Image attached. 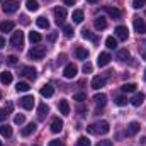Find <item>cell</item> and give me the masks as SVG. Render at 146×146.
<instances>
[{
  "instance_id": "7",
  "label": "cell",
  "mask_w": 146,
  "mask_h": 146,
  "mask_svg": "<svg viewBox=\"0 0 146 146\" xmlns=\"http://www.w3.org/2000/svg\"><path fill=\"white\" fill-rule=\"evenodd\" d=\"M21 106L26 110H31L34 107V97H33V95H24V97L21 99Z\"/></svg>"
},
{
  "instance_id": "44",
  "label": "cell",
  "mask_w": 146,
  "mask_h": 146,
  "mask_svg": "<svg viewBox=\"0 0 146 146\" xmlns=\"http://www.w3.org/2000/svg\"><path fill=\"white\" fill-rule=\"evenodd\" d=\"M5 117H7V110L0 109V122H2V121H5Z\"/></svg>"
},
{
  "instance_id": "15",
  "label": "cell",
  "mask_w": 146,
  "mask_h": 146,
  "mask_svg": "<svg viewBox=\"0 0 146 146\" xmlns=\"http://www.w3.org/2000/svg\"><path fill=\"white\" fill-rule=\"evenodd\" d=\"M106 85V78L104 76H94V80H92V88H95V90H99L100 87H104Z\"/></svg>"
},
{
  "instance_id": "9",
  "label": "cell",
  "mask_w": 146,
  "mask_h": 146,
  "mask_svg": "<svg viewBox=\"0 0 146 146\" xmlns=\"http://www.w3.org/2000/svg\"><path fill=\"white\" fill-rule=\"evenodd\" d=\"M110 60H112V56H110L109 53H100L99 58H97V65L99 66H107L110 63Z\"/></svg>"
},
{
  "instance_id": "28",
  "label": "cell",
  "mask_w": 146,
  "mask_h": 146,
  "mask_svg": "<svg viewBox=\"0 0 146 146\" xmlns=\"http://www.w3.org/2000/svg\"><path fill=\"white\" fill-rule=\"evenodd\" d=\"M95 27H97L99 31L106 29V27H107V21H106L104 17H97V19H95Z\"/></svg>"
},
{
  "instance_id": "45",
  "label": "cell",
  "mask_w": 146,
  "mask_h": 146,
  "mask_svg": "<svg viewBox=\"0 0 146 146\" xmlns=\"http://www.w3.org/2000/svg\"><path fill=\"white\" fill-rule=\"evenodd\" d=\"M49 146H65L61 141H58V139H53V141H49Z\"/></svg>"
},
{
  "instance_id": "53",
  "label": "cell",
  "mask_w": 146,
  "mask_h": 146,
  "mask_svg": "<svg viewBox=\"0 0 146 146\" xmlns=\"http://www.w3.org/2000/svg\"><path fill=\"white\" fill-rule=\"evenodd\" d=\"M143 58H145V61H146V51H145V54H143Z\"/></svg>"
},
{
  "instance_id": "5",
  "label": "cell",
  "mask_w": 146,
  "mask_h": 146,
  "mask_svg": "<svg viewBox=\"0 0 146 146\" xmlns=\"http://www.w3.org/2000/svg\"><path fill=\"white\" fill-rule=\"evenodd\" d=\"M2 9H3V12H5V14H14V12H17L19 3H17L15 0H9V2H5V3L2 5Z\"/></svg>"
},
{
  "instance_id": "26",
  "label": "cell",
  "mask_w": 146,
  "mask_h": 146,
  "mask_svg": "<svg viewBox=\"0 0 146 146\" xmlns=\"http://www.w3.org/2000/svg\"><path fill=\"white\" fill-rule=\"evenodd\" d=\"M26 7L31 12H36L37 9H39V2L37 0H26Z\"/></svg>"
},
{
  "instance_id": "39",
  "label": "cell",
  "mask_w": 146,
  "mask_h": 146,
  "mask_svg": "<svg viewBox=\"0 0 146 146\" xmlns=\"http://www.w3.org/2000/svg\"><path fill=\"white\" fill-rule=\"evenodd\" d=\"M63 34H65V37H72L73 36V27L72 26H63Z\"/></svg>"
},
{
  "instance_id": "4",
  "label": "cell",
  "mask_w": 146,
  "mask_h": 146,
  "mask_svg": "<svg viewBox=\"0 0 146 146\" xmlns=\"http://www.w3.org/2000/svg\"><path fill=\"white\" fill-rule=\"evenodd\" d=\"M53 12H54V17H56V24L58 26H63L65 24V19H66V9L65 7H56Z\"/></svg>"
},
{
  "instance_id": "3",
  "label": "cell",
  "mask_w": 146,
  "mask_h": 146,
  "mask_svg": "<svg viewBox=\"0 0 146 146\" xmlns=\"http://www.w3.org/2000/svg\"><path fill=\"white\" fill-rule=\"evenodd\" d=\"M46 54V46H34L29 51V58L31 60H42Z\"/></svg>"
},
{
  "instance_id": "20",
  "label": "cell",
  "mask_w": 146,
  "mask_h": 146,
  "mask_svg": "<svg viewBox=\"0 0 146 146\" xmlns=\"http://www.w3.org/2000/svg\"><path fill=\"white\" fill-rule=\"evenodd\" d=\"M94 100H95V104H97V106L104 107V106L107 104V95H106V94H97V95L94 97Z\"/></svg>"
},
{
  "instance_id": "25",
  "label": "cell",
  "mask_w": 146,
  "mask_h": 146,
  "mask_svg": "<svg viewBox=\"0 0 146 146\" xmlns=\"http://www.w3.org/2000/svg\"><path fill=\"white\" fill-rule=\"evenodd\" d=\"M0 134H2V136H5V138H10V136H12V127H10L9 124L0 126Z\"/></svg>"
},
{
  "instance_id": "11",
  "label": "cell",
  "mask_w": 146,
  "mask_h": 146,
  "mask_svg": "<svg viewBox=\"0 0 146 146\" xmlns=\"http://www.w3.org/2000/svg\"><path fill=\"white\" fill-rule=\"evenodd\" d=\"M127 27L126 26H117L115 27V36H117V39H121V41H126L127 39Z\"/></svg>"
},
{
  "instance_id": "30",
  "label": "cell",
  "mask_w": 146,
  "mask_h": 146,
  "mask_svg": "<svg viewBox=\"0 0 146 146\" xmlns=\"http://www.w3.org/2000/svg\"><path fill=\"white\" fill-rule=\"evenodd\" d=\"M121 88L124 94H131V92H136V83H124Z\"/></svg>"
},
{
  "instance_id": "37",
  "label": "cell",
  "mask_w": 146,
  "mask_h": 146,
  "mask_svg": "<svg viewBox=\"0 0 146 146\" xmlns=\"http://www.w3.org/2000/svg\"><path fill=\"white\" fill-rule=\"evenodd\" d=\"M41 39H42V36L39 33H31L29 34V41L31 42H41Z\"/></svg>"
},
{
  "instance_id": "6",
  "label": "cell",
  "mask_w": 146,
  "mask_h": 146,
  "mask_svg": "<svg viewBox=\"0 0 146 146\" xmlns=\"http://www.w3.org/2000/svg\"><path fill=\"white\" fill-rule=\"evenodd\" d=\"M133 24H134V31H136L138 34H145L146 33V24H145V21H143L141 17H134Z\"/></svg>"
},
{
  "instance_id": "33",
  "label": "cell",
  "mask_w": 146,
  "mask_h": 146,
  "mask_svg": "<svg viewBox=\"0 0 146 146\" xmlns=\"http://www.w3.org/2000/svg\"><path fill=\"white\" fill-rule=\"evenodd\" d=\"M29 88H31V87H29L27 82H19V83L15 85V90H17V92H27Z\"/></svg>"
},
{
  "instance_id": "18",
  "label": "cell",
  "mask_w": 146,
  "mask_h": 146,
  "mask_svg": "<svg viewBox=\"0 0 146 146\" xmlns=\"http://www.w3.org/2000/svg\"><path fill=\"white\" fill-rule=\"evenodd\" d=\"M10 31H14V22L12 21L0 22V33H10Z\"/></svg>"
},
{
  "instance_id": "43",
  "label": "cell",
  "mask_w": 146,
  "mask_h": 146,
  "mask_svg": "<svg viewBox=\"0 0 146 146\" xmlns=\"http://www.w3.org/2000/svg\"><path fill=\"white\" fill-rule=\"evenodd\" d=\"M82 70H83V73H92V65L90 63H85Z\"/></svg>"
},
{
  "instance_id": "1",
  "label": "cell",
  "mask_w": 146,
  "mask_h": 146,
  "mask_svg": "<svg viewBox=\"0 0 146 146\" xmlns=\"http://www.w3.org/2000/svg\"><path fill=\"white\" fill-rule=\"evenodd\" d=\"M109 122L107 121H99V122H95V124H90V126H87V131L90 133V134H107L109 133Z\"/></svg>"
},
{
  "instance_id": "12",
  "label": "cell",
  "mask_w": 146,
  "mask_h": 146,
  "mask_svg": "<svg viewBox=\"0 0 146 146\" xmlns=\"http://www.w3.org/2000/svg\"><path fill=\"white\" fill-rule=\"evenodd\" d=\"M76 72H78V70H76V66L70 63V65H66V66H65V70H63V75H65V78H75Z\"/></svg>"
},
{
  "instance_id": "29",
  "label": "cell",
  "mask_w": 146,
  "mask_h": 146,
  "mask_svg": "<svg viewBox=\"0 0 146 146\" xmlns=\"http://www.w3.org/2000/svg\"><path fill=\"white\" fill-rule=\"evenodd\" d=\"M129 56H131V54H129V51H127L126 48L117 51V60H121V61H126V60H129Z\"/></svg>"
},
{
  "instance_id": "22",
  "label": "cell",
  "mask_w": 146,
  "mask_h": 146,
  "mask_svg": "<svg viewBox=\"0 0 146 146\" xmlns=\"http://www.w3.org/2000/svg\"><path fill=\"white\" fill-rule=\"evenodd\" d=\"M48 112H49V107L42 102V104H39V107H37V115H39V119H44L46 115H48Z\"/></svg>"
},
{
  "instance_id": "47",
  "label": "cell",
  "mask_w": 146,
  "mask_h": 146,
  "mask_svg": "<svg viewBox=\"0 0 146 146\" xmlns=\"http://www.w3.org/2000/svg\"><path fill=\"white\" fill-rule=\"evenodd\" d=\"M97 146H112V141H100Z\"/></svg>"
},
{
  "instance_id": "52",
  "label": "cell",
  "mask_w": 146,
  "mask_h": 146,
  "mask_svg": "<svg viewBox=\"0 0 146 146\" xmlns=\"http://www.w3.org/2000/svg\"><path fill=\"white\" fill-rule=\"evenodd\" d=\"M87 2H90V3H95V2H97V0H87Z\"/></svg>"
},
{
  "instance_id": "17",
  "label": "cell",
  "mask_w": 146,
  "mask_h": 146,
  "mask_svg": "<svg viewBox=\"0 0 146 146\" xmlns=\"http://www.w3.org/2000/svg\"><path fill=\"white\" fill-rule=\"evenodd\" d=\"M36 127H37V126H36V122H31V124H27L26 127H22L21 134H22L24 138H26V136H31V134H33V133L36 131Z\"/></svg>"
},
{
  "instance_id": "27",
  "label": "cell",
  "mask_w": 146,
  "mask_h": 146,
  "mask_svg": "<svg viewBox=\"0 0 146 146\" xmlns=\"http://www.w3.org/2000/svg\"><path fill=\"white\" fill-rule=\"evenodd\" d=\"M72 17H73V22H75V24L83 22V12H82V10H73Z\"/></svg>"
},
{
  "instance_id": "49",
  "label": "cell",
  "mask_w": 146,
  "mask_h": 146,
  "mask_svg": "<svg viewBox=\"0 0 146 146\" xmlns=\"http://www.w3.org/2000/svg\"><path fill=\"white\" fill-rule=\"evenodd\" d=\"M3 46H5V39H3V37L0 36V49H2Z\"/></svg>"
},
{
  "instance_id": "34",
  "label": "cell",
  "mask_w": 146,
  "mask_h": 146,
  "mask_svg": "<svg viewBox=\"0 0 146 146\" xmlns=\"http://www.w3.org/2000/svg\"><path fill=\"white\" fill-rule=\"evenodd\" d=\"M106 46H107V48H109V49H115V48H117V39H115V37H107V39H106Z\"/></svg>"
},
{
  "instance_id": "56",
  "label": "cell",
  "mask_w": 146,
  "mask_h": 146,
  "mask_svg": "<svg viewBox=\"0 0 146 146\" xmlns=\"http://www.w3.org/2000/svg\"><path fill=\"white\" fill-rule=\"evenodd\" d=\"M0 146H2V141H0Z\"/></svg>"
},
{
  "instance_id": "55",
  "label": "cell",
  "mask_w": 146,
  "mask_h": 146,
  "mask_svg": "<svg viewBox=\"0 0 146 146\" xmlns=\"http://www.w3.org/2000/svg\"><path fill=\"white\" fill-rule=\"evenodd\" d=\"M0 99H2V94H0Z\"/></svg>"
},
{
  "instance_id": "58",
  "label": "cell",
  "mask_w": 146,
  "mask_h": 146,
  "mask_svg": "<svg viewBox=\"0 0 146 146\" xmlns=\"http://www.w3.org/2000/svg\"><path fill=\"white\" fill-rule=\"evenodd\" d=\"M36 146H37V145H36Z\"/></svg>"
},
{
  "instance_id": "31",
  "label": "cell",
  "mask_w": 146,
  "mask_h": 146,
  "mask_svg": "<svg viewBox=\"0 0 146 146\" xmlns=\"http://www.w3.org/2000/svg\"><path fill=\"white\" fill-rule=\"evenodd\" d=\"M36 24H37V27H41V29H48L49 27V22H48L46 17H37Z\"/></svg>"
},
{
  "instance_id": "16",
  "label": "cell",
  "mask_w": 146,
  "mask_h": 146,
  "mask_svg": "<svg viewBox=\"0 0 146 146\" xmlns=\"http://www.w3.org/2000/svg\"><path fill=\"white\" fill-rule=\"evenodd\" d=\"M53 94H54L53 85L46 83V85H42V87H41V95H42V97H53Z\"/></svg>"
},
{
  "instance_id": "42",
  "label": "cell",
  "mask_w": 146,
  "mask_h": 146,
  "mask_svg": "<svg viewBox=\"0 0 146 146\" xmlns=\"http://www.w3.org/2000/svg\"><path fill=\"white\" fill-rule=\"evenodd\" d=\"M17 60H19L17 56H14V54H10V56L7 58V63H9V65H15V63H17Z\"/></svg>"
},
{
  "instance_id": "54",
  "label": "cell",
  "mask_w": 146,
  "mask_h": 146,
  "mask_svg": "<svg viewBox=\"0 0 146 146\" xmlns=\"http://www.w3.org/2000/svg\"><path fill=\"white\" fill-rule=\"evenodd\" d=\"M145 80H146V72H145Z\"/></svg>"
},
{
  "instance_id": "51",
  "label": "cell",
  "mask_w": 146,
  "mask_h": 146,
  "mask_svg": "<svg viewBox=\"0 0 146 146\" xmlns=\"http://www.w3.org/2000/svg\"><path fill=\"white\" fill-rule=\"evenodd\" d=\"M56 39V34H49V41H54Z\"/></svg>"
},
{
  "instance_id": "57",
  "label": "cell",
  "mask_w": 146,
  "mask_h": 146,
  "mask_svg": "<svg viewBox=\"0 0 146 146\" xmlns=\"http://www.w3.org/2000/svg\"><path fill=\"white\" fill-rule=\"evenodd\" d=\"M0 2H3V0H0Z\"/></svg>"
},
{
  "instance_id": "36",
  "label": "cell",
  "mask_w": 146,
  "mask_h": 146,
  "mask_svg": "<svg viewBox=\"0 0 146 146\" xmlns=\"http://www.w3.org/2000/svg\"><path fill=\"white\" fill-rule=\"evenodd\" d=\"M76 146H90V139L87 136H80L76 139Z\"/></svg>"
},
{
  "instance_id": "46",
  "label": "cell",
  "mask_w": 146,
  "mask_h": 146,
  "mask_svg": "<svg viewBox=\"0 0 146 146\" xmlns=\"http://www.w3.org/2000/svg\"><path fill=\"white\" fill-rule=\"evenodd\" d=\"M21 22H22L24 26H27V24H29V17H27V15H22V17H21Z\"/></svg>"
},
{
  "instance_id": "40",
  "label": "cell",
  "mask_w": 146,
  "mask_h": 146,
  "mask_svg": "<svg viewBox=\"0 0 146 146\" xmlns=\"http://www.w3.org/2000/svg\"><path fill=\"white\" fill-rule=\"evenodd\" d=\"M146 5V0H133V7L134 9H143Z\"/></svg>"
},
{
  "instance_id": "38",
  "label": "cell",
  "mask_w": 146,
  "mask_h": 146,
  "mask_svg": "<svg viewBox=\"0 0 146 146\" xmlns=\"http://www.w3.org/2000/svg\"><path fill=\"white\" fill-rule=\"evenodd\" d=\"M115 106H119V107H122V106H126L127 104V99L126 97H122V95H119V97H115Z\"/></svg>"
},
{
  "instance_id": "35",
  "label": "cell",
  "mask_w": 146,
  "mask_h": 146,
  "mask_svg": "<svg viewBox=\"0 0 146 146\" xmlns=\"http://www.w3.org/2000/svg\"><path fill=\"white\" fill-rule=\"evenodd\" d=\"M73 100H76L78 104H82V102H85V100H87V94L78 92V94H75V95H73Z\"/></svg>"
},
{
  "instance_id": "32",
  "label": "cell",
  "mask_w": 146,
  "mask_h": 146,
  "mask_svg": "<svg viewBox=\"0 0 146 146\" xmlns=\"http://www.w3.org/2000/svg\"><path fill=\"white\" fill-rule=\"evenodd\" d=\"M82 36H83V39H88V41H92V42H97V36L95 34H92L90 31H87V29H83L82 31Z\"/></svg>"
},
{
  "instance_id": "8",
  "label": "cell",
  "mask_w": 146,
  "mask_h": 146,
  "mask_svg": "<svg viewBox=\"0 0 146 146\" xmlns=\"http://www.w3.org/2000/svg\"><path fill=\"white\" fill-rule=\"evenodd\" d=\"M51 133H54V134H58L61 129H63V121L60 119V117H54L53 121H51Z\"/></svg>"
},
{
  "instance_id": "24",
  "label": "cell",
  "mask_w": 146,
  "mask_h": 146,
  "mask_svg": "<svg viewBox=\"0 0 146 146\" xmlns=\"http://www.w3.org/2000/svg\"><path fill=\"white\" fill-rule=\"evenodd\" d=\"M0 82H2L3 85H9V83H12V73H9V72L0 73Z\"/></svg>"
},
{
  "instance_id": "23",
  "label": "cell",
  "mask_w": 146,
  "mask_h": 146,
  "mask_svg": "<svg viewBox=\"0 0 146 146\" xmlns=\"http://www.w3.org/2000/svg\"><path fill=\"white\" fill-rule=\"evenodd\" d=\"M75 54H76L78 60H87V58H88V49H85V48H76V49H75Z\"/></svg>"
},
{
  "instance_id": "19",
  "label": "cell",
  "mask_w": 146,
  "mask_h": 146,
  "mask_svg": "<svg viewBox=\"0 0 146 146\" xmlns=\"http://www.w3.org/2000/svg\"><path fill=\"white\" fill-rule=\"evenodd\" d=\"M143 102H145V94H143V92H141V94H136V95L131 99V104H133L134 107H139Z\"/></svg>"
},
{
  "instance_id": "13",
  "label": "cell",
  "mask_w": 146,
  "mask_h": 146,
  "mask_svg": "<svg viewBox=\"0 0 146 146\" xmlns=\"http://www.w3.org/2000/svg\"><path fill=\"white\" fill-rule=\"evenodd\" d=\"M139 129H141V124L139 122H136V121L129 122V126H127V136H134Z\"/></svg>"
},
{
  "instance_id": "14",
  "label": "cell",
  "mask_w": 146,
  "mask_h": 146,
  "mask_svg": "<svg viewBox=\"0 0 146 146\" xmlns=\"http://www.w3.org/2000/svg\"><path fill=\"white\" fill-rule=\"evenodd\" d=\"M104 12H107L112 19H119V17H121V10L115 9V7H109V5H106V7H104Z\"/></svg>"
},
{
  "instance_id": "21",
  "label": "cell",
  "mask_w": 146,
  "mask_h": 146,
  "mask_svg": "<svg viewBox=\"0 0 146 146\" xmlns=\"http://www.w3.org/2000/svg\"><path fill=\"white\" fill-rule=\"evenodd\" d=\"M58 107H60V112H61L63 115H68V114H70V104H68V100H60Z\"/></svg>"
},
{
  "instance_id": "50",
  "label": "cell",
  "mask_w": 146,
  "mask_h": 146,
  "mask_svg": "<svg viewBox=\"0 0 146 146\" xmlns=\"http://www.w3.org/2000/svg\"><path fill=\"white\" fill-rule=\"evenodd\" d=\"M65 3H66V5H73V3H75V0H65Z\"/></svg>"
},
{
  "instance_id": "2",
  "label": "cell",
  "mask_w": 146,
  "mask_h": 146,
  "mask_svg": "<svg viewBox=\"0 0 146 146\" xmlns=\"http://www.w3.org/2000/svg\"><path fill=\"white\" fill-rule=\"evenodd\" d=\"M10 44H12V48L21 49V48H22V44H24V33H22V31H15V33H12Z\"/></svg>"
},
{
  "instance_id": "41",
  "label": "cell",
  "mask_w": 146,
  "mask_h": 146,
  "mask_svg": "<svg viewBox=\"0 0 146 146\" xmlns=\"http://www.w3.org/2000/svg\"><path fill=\"white\" fill-rule=\"evenodd\" d=\"M24 121H26L24 114H17V115L14 117V122H15V124H19V126H21V124H24Z\"/></svg>"
},
{
  "instance_id": "48",
  "label": "cell",
  "mask_w": 146,
  "mask_h": 146,
  "mask_svg": "<svg viewBox=\"0 0 146 146\" xmlns=\"http://www.w3.org/2000/svg\"><path fill=\"white\" fill-rule=\"evenodd\" d=\"M5 110H7V112H10V110H12V104H10V102H7V106H5Z\"/></svg>"
},
{
  "instance_id": "10",
  "label": "cell",
  "mask_w": 146,
  "mask_h": 146,
  "mask_svg": "<svg viewBox=\"0 0 146 146\" xmlns=\"http://www.w3.org/2000/svg\"><path fill=\"white\" fill-rule=\"evenodd\" d=\"M21 75H24V76H26V78H29V80H36L37 72L33 68V66H24V68H22V72H21Z\"/></svg>"
}]
</instances>
